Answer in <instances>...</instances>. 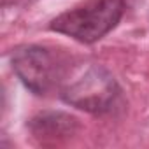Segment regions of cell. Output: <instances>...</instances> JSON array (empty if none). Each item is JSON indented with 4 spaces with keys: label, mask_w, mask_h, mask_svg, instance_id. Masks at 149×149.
Here are the masks:
<instances>
[{
    "label": "cell",
    "mask_w": 149,
    "mask_h": 149,
    "mask_svg": "<svg viewBox=\"0 0 149 149\" xmlns=\"http://www.w3.org/2000/svg\"><path fill=\"white\" fill-rule=\"evenodd\" d=\"M58 97L74 109L91 116H105L119 107L123 90L104 65L72 61L58 88Z\"/></svg>",
    "instance_id": "1"
},
{
    "label": "cell",
    "mask_w": 149,
    "mask_h": 149,
    "mask_svg": "<svg viewBox=\"0 0 149 149\" xmlns=\"http://www.w3.org/2000/svg\"><path fill=\"white\" fill-rule=\"evenodd\" d=\"M126 11V0H83L49 21V30L81 44H95L111 33Z\"/></svg>",
    "instance_id": "2"
},
{
    "label": "cell",
    "mask_w": 149,
    "mask_h": 149,
    "mask_svg": "<svg viewBox=\"0 0 149 149\" xmlns=\"http://www.w3.org/2000/svg\"><path fill=\"white\" fill-rule=\"evenodd\" d=\"M72 60L56 47L25 44L11 53V68L21 84L37 97L58 91Z\"/></svg>",
    "instance_id": "3"
},
{
    "label": "cell",
    "mask_w": 149,
    "mask_h": 149,
    "mask_svg": "<svg viewBox=\"0 0 149 149\" xmlns=\"http://www.w3.org/2000/svg\"><path fill=\"white\" fill-rule=\"evenodd\" d=\"M28 128L30 132L46 140V139H65L74 135L79 130V121L77 118H74L67 112H60V111H46V112H39L35 114L30 121H28Z\"/></svg>",
    "instance_id": "4"
}]
</instances>
